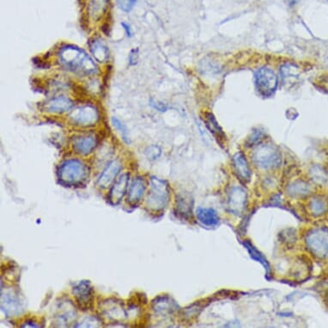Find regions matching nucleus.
<instances>
[{
  "mask_svg": "<svg viewBox=\"0 0 328 328\" xmlns=\"http://www.w3.org/2000/svg\"><path fill=\"white\" fill-rule=\"evenodd\" d=\"M122 169V163L118 160H115L106 166V169L101 173V176L98 179V186L101 188H107L115 181L119 173Z\"/></svg>",
  "mask_w": 328,
  "mask_h": 328,
  "instance_id": "9d476101",
  "label": "nucleus"
},
{
  "mask_svg": "<svg viewBox=\"0 0 328 328\" xmlns=\"http://www.w3.org/2000/svg\"><path fill=\"white\" fill-rule=\"evenodd\" d=\"M72 293L76 302L83 310H87L92 307L94 301V291L89 281H81L77 283L73 287Z\"/></svg>",
  "mask_w": 328,
  "mask_h": 328,
  "instance_id": "1a4fd4ad",
  "label": "nucleus"
},
{
  "mask_svg": "<svg viewBox=\"0 0 328 328\" xmlns=\"http://www.w3.org/2000/svg\"><path fill=\"white\" fill-rule=\"evenodd\" d=\"M89 168L79 160L65 161L59 170V180L69 186H81L89 178Z\"/></svg>",
  "mask_w": 328,
  "mask_h": 328,
  "instance_id": "f03ea898",
  "label": "nucleus"
},
{
  "mask_svg": "<svg viewBox=\"0 0 328 328\" xmlns=\"http://www.w3.org/2000/svg\"><path fill=\"white\" fill-rule=\"evenodd\" d=\"M170 198V188L169 184L164 180L156 176L151 178V186L146 205L154 211H159L167 206Z\"/></svg>",
  "mask_w": 328,
  "mask_h": 328,
  "instance_id": "7ed1b4c3",
  "label": "nucleus"
},
{
  "mask_svg": "<svg viewBox=\"0 0 328 328\" xmlns=\"http://www.w3.org/2000/svg\"><path fill=\"white\" fill-rule=\"evenodd\" d=\"M100 321L96 318L88 317L83 319L79 325H76V327H98L100 326Z\"/></svg>",
  "mask_w": 328,
  "mask_h": 328,
  "instance_id": "c756f323",
  "label": "nucleus"
},
{
  "mask_svg": "<svg viewBox=\"0 0 328 328\" xmlns=\"http://www.w3.org/2000/svg\"><path fill=\"white\" fill-rule=\"evenodd\" d=\"M151 105L155 107V108H157V110H159V111H162V112H163V111H166L167 110V106L164 105V104L162 103V102H159V101H155V102H153L152 101V103H151Z\"/></svg>",
  "mask_w": 328,
  "mask_h": 328,
  "instance_id": "f704fd0d",
  "label": "nucleus"
},
{
  "mask_svg": "<svg viewBox=\"0 0 328 328\" xmlns=\"http://www.w3.org/2000/svg\"><path fill=\"white\" fill-rule=\"evenodd\" d=\"M327 1H328V0H327Z\"/></svg>",
  "mask_w": 328,
  "mask_h": 328,
  "instance_id": "e433bc0d",
  "label": "nucleus"
},
{
  "mask_svg": "<svg viewBox=\"0 0 328 328\" xmlns=\"http://www.w3.org/2000/svg\"><path fill=\"white\" fill-rule=\"evenodd\" d=\"M192 198L188 194H180L176 198V213L179 216L185 219L192 217Z\"/></svg>",
  "mask_w": 328,
  "mask_h": 328,
  "instance_id": "f3484780",
  "label": "nucleus"
},
{
  "mask_svg": "<svg viewBox=\"0 0 328 328\" xmlns=\"http://www.w3.org/2000/svg\"><path fill=\"white\" fill-rule=\"evenodd\" d=\"M128 180L129 175L124 174L114 184L110 193V201L113 205H117L122 201L127 192Z\"/></svg>",
  "mask_w": 328,
  "mask_h": 328,
  "instance_id": "9b49d317",
  "label": "nucleus"
},
{
  "mask_svg": "<svg viewBox=\"0 0 328 328\" xmlns=\"http://www.w3.org/2000/svg\"><path fill=\"white\" fill-rule=\"evenodd\" d=\"M59 63L69 71L83 75L96 74L98 67L85 51L76 46L67 45L59 52Z\"/></svg>",
  "mask_w": 328,
  "mask_h": 328,
  "instance_id": "f257e3e1",
  "label": "nucleus"
},
{
  "mask_svg": "<svg viewBox=\"0 0 328 328\" xmlns=\"http://www.w3.org/2000/svg\"><path fill=\"white\" fill-rule=\"evenodd\" d=\"M1 308L6 315L16 317L24 311L22 302L18 293L13 290H2L1 294Z\"/></svg>",
  "mask_w": 328,
  "mask_h": 328,
  "instance_id": "6e6552de",
  "label": "nucleus"
},
{
  "mask_svg": "<svg viewBox=\"0 0 328 328\" xmlns=\"http://www.w3.org/2000/svg\"><path fill=\"white\" fill-rule=\"evenodd\" d=\"M89 48L91 50L93 56L99 62H106L110 58L108 48H106V45L100 39H95L93 42H90Z\"/></svg>",
  "mask_w": 328,
  "mask_h": 328,
  "instance_id": "aec40b11",
  "label": "nucleus"
},
{
  "mask_svg": "<svg viewBox=\"0 0 328 328\" xmlns=\"http://www.w3.org/2000/svg\"><path fill=\"white\" fill-rule=\"evenodd\" d=\"M247 201V194L243 188L234 187L229 195V207L236 214L242 213Z\"/></svg>",
  "mask_w": 328,
  "mask_h": 328,
  "instance_id": "4468645a",
  "label": "nucleus"
},
{
  "mask_svg": "<svg viewBox=\"0 0 328 328\" xmlns=\"http://www.w3.org/2000/svg\"><path fill=\"white\" fill-rule=\"evenodd\" d=\"M262 139H263V133L261 131L255 130L254 133H252L251 136L249 137L248 141H247V144L249 146H252L254 144L260 142Z\"/></svg>",
  "mask_w": 328,
  "mask_h": 328,
  "instance_id": "2f4dec72",
  "label": "nucleus"
},
{
  "mask_svg": "<svg viewBox=\"0 0 328 328\" xmlns=\"http://www.w3.org/2000/svg\"><path fill=\"white\" fill-rule=\"evenodd\" d=\"M244 246L246 247V249H248L250 256H251L254 260H256L258 262L261 263V265L265 267V269L266 271V277L270 278V273H271V268H270L269 263L268 261L266 260L265 256L263 254H261L259 250H258L255 247H254L253 244H252L249 241H246L243 243Z\"/></svg>",
  "mask_w": 328,
  "mask_h": 328,
  "instance_id": "4be33fe9",
  "label": "nucleus"
},
{
  "mask_svg": "<svg viewBox=\"0 0 328 328\" xmlns=\"http://www.w3.org/2000/svg\"><path fill=\"white\" fill-rule=\"evenodd\" d=\"M281 75L284 82L298 77V67L292 64H286L281 67Z\"/></svg>",
  "mask_w": 328,
  "mask_h": 328,
  "instance_id": "bb28decb",
  "label": "nucleus"
},
{
  "mask_svg": "<svg viewBox=\"0 0 328 328\" xmlns=\"http://www.w3.org/2000/svg\"><path fill=\"white\" fill-rule=\"evenodd\" d=\"M310 186L303 181H296L288 187V192L292 197H304L310 192Z\"/></svg>",
  "mask_w": 328,
  "mask_h": 328,
  "instance_id": "b1692460",
  "label": "nucleus"
},
{
  "mask_svg": "<svg viewBox=\"0 0 328 328\" xmlns=\"http://www.w3.org/2000/svg\"><path fill=\"white\" fill-rule=\"evenodd\" d=\"M204 123L206 125L207 128L209 129L210 133H212L213 136L216 138L217 142H219V144H223L226 136H225V133L223 132L222 128L220 127L218 123L216 122L215 116L210 113H205L204 114Z\"/></svg>",
  "mask_w": 328,
  "mask_h": 328,
  "instance_id": "6ab92c4d",
  "label": "nucleus"
},
{
  "mask_svg": "<svg viewBox=\"0 0 328 328\" xmlns=\"http://www.w3.org/2000/svg\"><path fill=\"white\" fill-rule=\"evenodd\" d=\"M234 169L237 176L243 182H249L252 173L249 163L242 152L236 154L233 157Z\"/></svg>",
  "mask_w": 328,
  "mask_h": 328,
  "instance_id": "ddd939ff",
  "label": "nucleus"
},
{
  "mask_svg": "<svg viewBox=\"0 0 328 328\" xmlns=\"http://www.w3.org/2000/svg\"><path fill=\"white\" fill-rule=\"evenodd\" d=\"M97 140L92 135L75 137L72 141V147L75 152L81 155H88L91 153L96 147Z\"/></svg>",
  "mask_w": 328,
  "mask_h": 328,
  "instance_id": "f8f14e48",
  "label": "nucleus"
},
{
  "mask_svg": "<svg viewBox=\"0 0 328 328\" xmlns=\"http://www.w3.org/2000/svg\"><path fill=\"white\" fill-rule=\"evenodd\" d=\"M174 303L171 302L169 297H158L153 302L154 310L157 313H170L173 309Z\"/></svg>",
  "mask_w": 328,
  "mask_h": 328,
  "instance_id": "393cba45",
  "label": "nucleus"
},
{
  "mask_svg": "<svg viewBox=\"0 0 328 328\" xmlns=\"http://www.w3.org/2000/svg\"><path fill=\"white\" fill-rule=\"evenodd\" d=\"M44 107L48 112L62 114L67 112L73 107V101L65 96H58L47 101Z\"/></svg>",
  "mask_w": 328,
  "mask_h": 328,
  "instance_id": "2eb2a0df",
  "label": "nucleus"
},
{
  "mask_svg": "<svg viewBox=\"0 0 328 328\" xmlns=\"http://www.w3.org/2000/svg\"><path fill=\"white\" fill-rule=\"evenodd\" d=\"M101 310L106 316L110 317V319H124L127 316L122 305L120 304L116 301L111 302L110 300V301L107 300L106 302H104L102 303Z\"/></svg>",
  "mask_w": 328,
  "mask_h": 328,
  "instance_id": "a211bd4d",
  "label": "nucleus"
},
{
  "mask_svg": "<svg viewBox=\"0 0 328 328\" xmlns=\"http://www.w3.org/2000/svg\"><path fill=\"white\" fill-rule=\"evenodd\" d=\"M122 26L124 27L125 30L127 32V36H132V32H131L130 26L128 24H125V23H122Z\"/></svg>",
  "mask_w": 328,
  "mask_h": 328,
  "instance_id": "c9c22d12",
  "label": "nucleus"
},
{
  "mask_svg": "<svg viewBox=\"0 0 328 328\" xmlns=\"http://www.w3.org/2000/svg\"><path fill=\"white\" fill-rule=\"evenodd\" d=\"M145 191V180L142 177H135L131 184L128 191L127 201L132 205L139 204L141 201Z\"/></svg>",
  "mask_w": 328,
  "mask_h": 328,
  "instance_id": "dca6fc26",
  "label": "nucleus"
},
{
  "mask_svg": "<svg viewBox=\"0 0 328 328\" xmlns=\"http://www.w3.org/2000/svg\"><path fill=\"white\" fill-rule=\"evenodd\" d=\"M145 153L149 159H157V157H159L161 155V150L158 146L152 145L146 150Z\"/></svg>",
  "mask_w": 328,
  "mask_h": 328,
  "instance_id": "473e14b6",
  "label": "nucleus"
},
{
  "mask_svg": "<svg viewBox=\"0 0 328 328\" xmlns=\"http://www.w3.org/2000/svg\"><path fill=\"white\" fill-rule=\"evenodd\" d=\"M255 85L260 95L268 97L274 94L278 87V77L271 69L262 67L254 74Z\"/></svg>",
  "mask_w": 328,
  "mask_h": 328,
  "instance_id": "423d86ee",
  "label": "nucleus"
},
{
  "mask_svg": "<svg viewBox=\"0 0 328 328\" xmlns=\"http://www.w3.org/2000/svg\"><path fill=\"white\" fill-rule=\"evenodd\" d=\"M139 59V50L135 49L131 52L130 56H129V61L131 65H136Z\"/></svg>",
  "mask_w": 328,
  "mask_h": 328,
  "instance_id": "72a5a7b5",
  "label": "nucleus"
},
{
  "mask_svg": "<svg viewBox=\"0 0 328 328\" xmlns=\"http://www.w3.org/2000/svg\"><path fill=\"white\" fill-rule=\"evenodd\" d=\"M108 6V0H90L89 5V13L90 17L97 20L103 15Z\"/></svg>",
  "mask_w": 328,
  "mask_h": 328,
  "instance_id": "5701e85b",
  "label": "nucleus"
},
{
  "mask_svg": "<svg viewBox=\"0 0 328 328\" xmlns=\"http://www.w3.org/2000/svg\"><path fill=\"white\" fill-rule=\"evenodd\" d=\"M311 175L313 180L317 183L324 184L328 180L327 174L322 168H319L318 166L313 167L311 170Z\"/></svg>",
  "mask_w": 328,
  "mask_h": 328,
  "instance_id": "cd10ccee",
  "label": "nucleus"
},
{
  "mask_svg": "<svg viewBox=\"0 0 328 328\" xmlns=\"http://www.w3.org/2000/svg\"><path fill=\"white\" fill-rule=\"evenodd\" d=\"M307 248L318 258L328 256V229L319 228L310 231L306 238Z\"/></svg>",
  "mask_w": 328,
  "mask_h": 328,
  "instance_id": "39448f33",
  "label": "nucleus"
},
{
  "mask_svg": "<svg viewBox=\"0 0 328 328\" xmlns=\"http://www.w3.org/2000/svg\"><path fill=\"white\" fill-rule=\"evenodd\" d=\"M70 118L73 123L82 127L93 126L99 120V112L95 106L91 105L79 106L72 110Z\"/></svg>",
  "mask_w": 328,
  "mask_h": 328,
  "instance_id": "0eeeda50",
  "label": "nucleus"
},
{
  "mask_svg": "<svg viewBox=\"0 0 328 328\" xmlns=\"http://www.w3.org/2000/svg\"><path fill=\"white\" fill-rule=\"evenodd\" d=\"M136 2L137 0H117V5L120 9L126 12H129L133 10Z\"/></svg>",
  "mask_w": 328,
  "mask_h": 328,
  "instance_id": "7c9ffc66",
  "label": "nucleus"
},
{
  "mask_svg": "<svg viewBox=\"0 0 328 328\" xmlns=\"http://www.w3.org/2000/svg\"><path fill=\"white\" fill-rule=\"evenodd\" d=\"M254 163L261 169H276L282 162V155L279 149L273 145H261L255 149L253 153Z\"/></svg>",
  "mask_w": 328,
  "mask_h": 328,
  "instance_id": "20e7f679",
  "label": "nucleus"
},
{
  "mask_svg": "<svg viewBox=\"0 0 328 328\" xmlns=\"http://www.w3.org/2000/svg\"><path fill=\"white\" fill-rule=\"evenodd\" d=\"M197 217L199 222L206 226H216L218 225L219 217L216 211L211 208H198Z\"/></svg>",
  "mask_w": 328,
  "mask_h": 328,
  "instance_id": "412c9836",
  "label": "nucleus"
},
{
  "mask_svg": "<svg viewBox=\"0 0 328 328\" xmlns=\"http://www.w3.org/2000/svg\"><path fill=\"white\" fill-rule=\"evenodd\" d=\"M112 123L114 125V127H116L117 130L120 131V133H122V138L124 139L125 142L127 143V144H130V138H129V135H128V130H127L126 126L120 120H118L117 118H115V117L112 118Z\"/></svg>",
  "mask_w": 328,
  "mask_h": 328,
  "instance_id": "c85d7f7f",
  "label": "nucleus"
},
{
  "mask_svg": "<svg viewBox=\"0 0 328 328\" xmlns=\"http://www.w3.org/2000/svg\"><path fill=\"white\" fill-rule=\"evenodd\" d=\"M309 208L314 216H320L327 210V203L321 198H314L309 203Z\"/></svg>",
  "mask_w": 328,
  "mask_h": 328,
  "instance_id": "a878e982",
  "label": "nucleus"
}]
</instances>
